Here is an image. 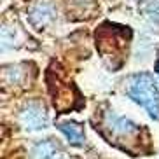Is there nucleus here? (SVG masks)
<instances>
[{
    "instance_id": "1",
    "label": "nucleus",
    "mask_w": 159,
    "mask_h": 159,
    "mask_svg": "<svg viewBox=\"0 0 159 159\" xmlns=\"http://www.w3.org/2000/svg\"><path fill=\"white\" fill-rule=\"evenodd\" d=\"M126 93L135 103H138L152 119H159V89L152 75L147 72L131 75L126 84Z\"/></svg>"
},
{
    "instance_id": "2",
    "label": "nucleus",
    "mask_w": 159,
    "mask_h": 159,
    "mask_svg": "<svg viewBox=\"0 0 159 159\" xmlns=\"http://www.w3.org/2000/svg\"><path fill=\"white\" fill-rule=\"evenodd\" d=\"M19 121L25 129L42 131L49 124V117H47L46 107L40 102H30L23 107V110L19 114Z\"/></svg>"
},
{
    "instance_id": "3",
    "label": "nucleus",
    "mask_w": 159,
    "mask_h": 159,
    "mask_svg": "<svg viewBox=\"0 0 159 159\" xmlns=\"http://www.w3.org/2000/svg\"><path fill=\"white\" fill-rule=\"evenodd\" d=\"M54 14H56V11L51 2H37L30 11V21H32V25L42 28L54 19Z\"/></svg>"
},
{
    "instance_id": "4",
    "label": "nucleus",
    "mask_w": 159,
    "mask_h": 159,
    "mask_svg": "<svg viewBox=\"0 0 159 159\" xmlns=\"http://www.w3.org/2000/svg\"><path fill=\"white\" fill-rule=\"evenodd\" d=\"M58 129L65 135L68 143L74 147H82L84 145V129L77 122H60Z\"/></svg>"
},
{
    "instance_id": "5",
    "label": "nucleus",
    "mask_w": 159,
    "mask_h": 159,
    "mask_svg": "<svg viewBox=\"0 0 159 159\" xmlns=\"http://www.w3.org/2000/svg\"><path fill=\"white\" fill-rule=\"evenodd\" d=\"M107 124H108V128L119 136H124V135H128V133H131V131H135V126H136L135 122H131L128 117L116 116V114H110V116H108Z\"/></svg>"
},
{
    "instance_id": "6",
    "label": "nucleus",
    "mask_w": 159,
    "mask_h": 159,
    "mask_svg": "<svg viewBox=\"0 0 159 159\" xmlns=\"http://www.w3.org/2000/svg\"><path fill=\"white\" fill-rule=\"evenodd\" d=\"M58 156L56 145L51 140H42L32 149V159H54Z\"/></svg>"
},
{
    "instance_id": "7",
    "label": "nucleus",
    "mask_w": 159,
    "mask_h": 159,
    "mask_svg": "<svg viewBox=\"0 0 159 159\" xmlns=\"http://www.w3.org/2000/svg\"><path fill=\"white\" fill-rule=\"evenodd\" d=\"M145 11H147V14L154 21L159 23V0H150L149 4H147V7H145Z\"/></svg>"
},
{
    "instance_id": "8",
    "label": "nucleus",
    "mask_w": 159,
    "mask_h": 159,
    "mask_svg": "<svg viewBox=\"0 0 159 159\" xmlns=\"http://www.w3.org/2000/svg\"><path fill=\"white\" fill-rule=\"evenodd\" d=\"M156 72H157V75H159V61H157V65H156Z\"/></svg>"
}]
</instances>
